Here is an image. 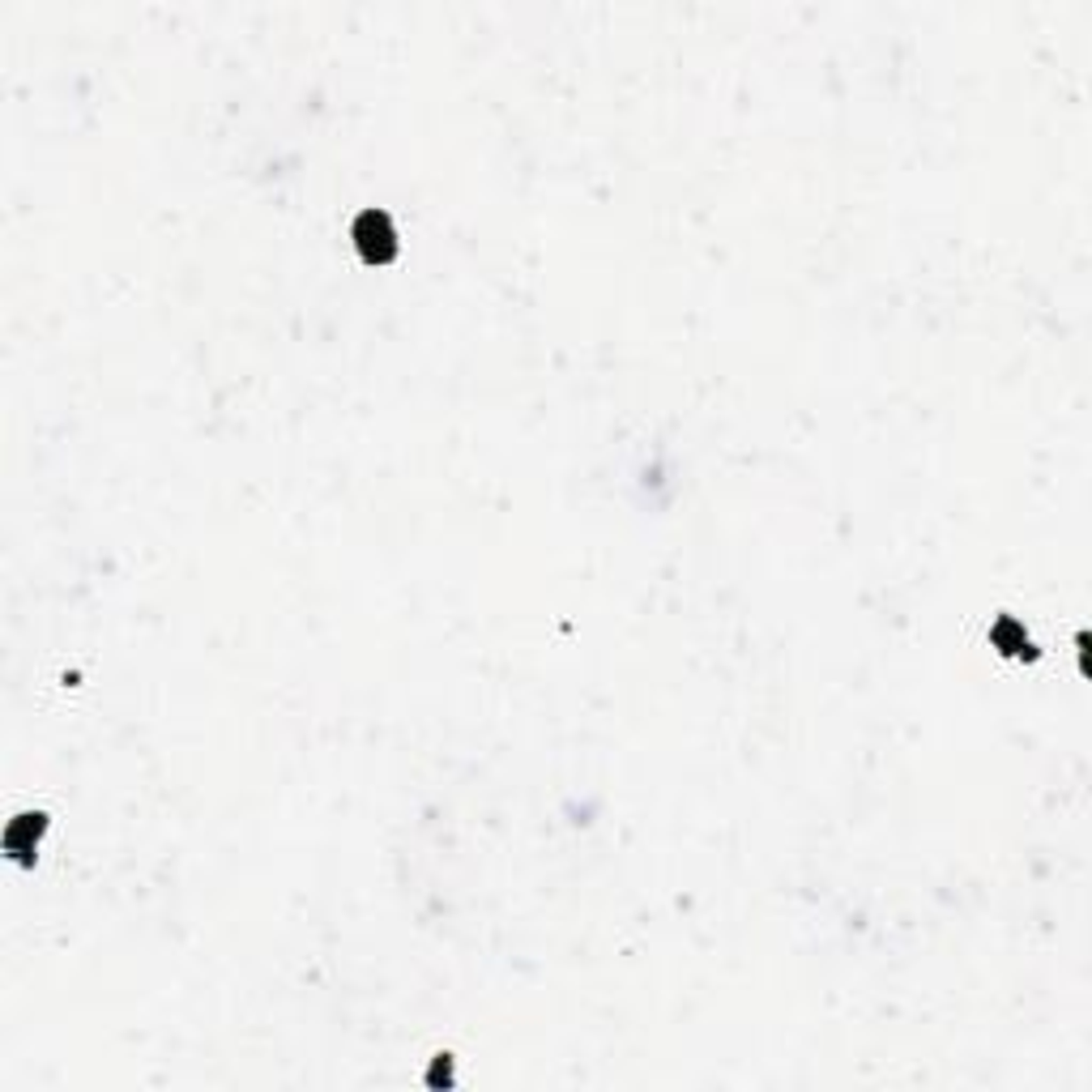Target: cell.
<instances>
[{"mask_svg":"<svg viewBox=\"0 0 1092 1092\" xmlns=\"http://www.w3.org/2000/svg\"><path fill=\"white\" fill-rule=\"evenodd\" d=\"M359 244L367 248V257L372 261H389V248H393V231H389V222L380 218V214H367L363 222H359Z\"/></svg>","mask_w":1092,"mask_h":1092,"instance_id":"1","label":"cell"}]
</instances>
